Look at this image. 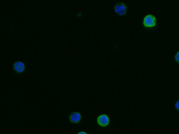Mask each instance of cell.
Returning a JSON list of instances; mask_svg holds the SVG:
<instances>
[{"mask_svg": "<svg viewBox=\"0 0 179 134\" xmlns=\"http://www.w3.org/2000/svg\"><path fill=\"white\" fill-rule=\"evenodd\" d=\"M144 26L148 28H152L154 26H156L157 24V21L155 16L153 15L148 14L143 19V21Z\"/></svg>", "mask_w": 179, "mask_h": 134, "instance_id": "obj_1", "label": "cell"}, {"mask_svg": "<svg viewBox=\"0 0 179 134\" xmlns=\"http://www.w3.org/2000/svg\"><path fill=\"white\" fill-rule=\"evenodd\" d=\"M114 10L116 13L121 16H123V15H125L126 13L127 7L124 3H118L115 5Z\"/></svg>", "mask_w": 179, "mask_h": 134, "instance_id": "obj_2", "label": "cell"}, {"mask_svg": "<svg viewBox=\"0 0 179 134\" xmlns=\"http://www.w3.org/2000/svg\"><path fill=\"white\" fill-rule=\"evenodd\" d=\"M98 124L101 127H106L109 124V119L105 114L100 115L98 118Z\"/></svg>", "mask_w": 179, "mask_h": 134, "instance_id": "obj_3", "label": "cell"}, {"mask_svg": "<svg viewBox=\"0 0 179 134\" xmlns=\"http://www.w3.org/2000/svg\"><path fill=\"white\" fill-rule=\"evenodd\" d=\"M82 119V115L79 112H73L70 116V120L72 123H78Z\"/></svg>", "mask_w": 179, "mask_h": 134, "instance_id": "obj_4", "label": "cell"}, {"mask_svg": "<svg viewBox=\"0 0 179 134\" xmlns=\"http://www.w3.org/2000/svg\"><path fill=\"white\" fill-rule=\"evenodd\" d=\"M13 69L17 73H21L24 71L26 67L24 66V64L22 62H17L13 65Z\"/></svg>", "mask_w": 179, "mask_h": 134, "instance_id": "obj_5", "label": "cell"}, {"mask_svg": "<svg viewBox=\"0 0 179 134\" xmlns=\"http://www.w3.org/2000/svg\"><path fill=\"white\" fill-rule=\"evenodd\" d=\"M175 59L176 60L177 62H178L179 63V52H177L175 56Z\"/></svg>", "mask_w": 179, "mask_h": 134, "instance_id": "obj_6", "label": "cell"}, {"mask_svg": "<svg viewBox=\"0 0 179 134\" xmlns=\"http://www.w3.org/2000/svg\"><path fill=\"white\" fill-rule=\"evenodd\" d=\"M175 107L177 108V110H179V101L177 102V104H175Z\"/></svg>", "mask_w": 179, "mask_h": 134, "instance_id": "obj_7", "label": "cell"}, {"mask_svg": "<svg viewBox=\"0 0 179 134\" xmlns=\"http://www.w3.org/2000/svg\"><path fill=\"white\" fill-rule=\"evenodd\" d=\"M78 134H87L86 132H78Z\"/></svg>", "mask_w": 179, "mask_h": 134, "instance_id": "obj_8", "label": "cell"}]
</instances>
